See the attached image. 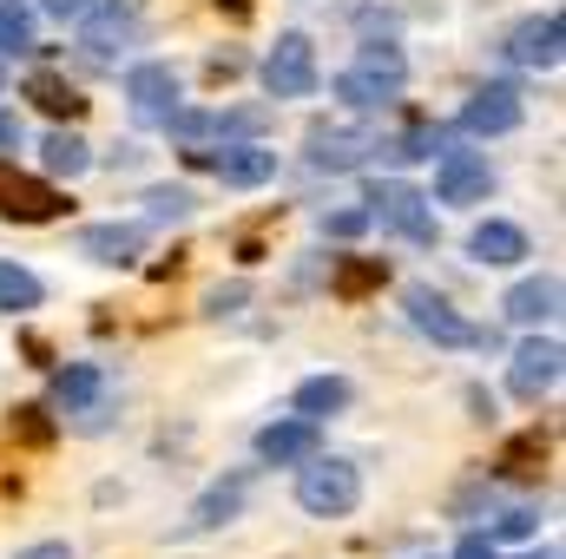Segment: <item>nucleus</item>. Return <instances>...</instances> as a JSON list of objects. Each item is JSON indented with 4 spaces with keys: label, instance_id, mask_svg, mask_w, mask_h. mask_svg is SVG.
Segmentation results:
<instances>
[{
    "label": "nucleus",
    "instance_id": "1",
    "mask_svg": "<svg viewBox=\"0 0 566 559\" xmlns=\"http://www.w3.org/2000/svg\"><path fill=\"white\" fill-rule=\"evenodd\" d=\"M356 500H363V474H356L349 461H336V454L296 461V507H303V514L343 520V514H356Z\"/></svg>",
    "mask_w": 566,
    "mask_h": 559
},
{
    "label": "nucleus",
    "instance_id": "2",
    "mask_svg": "<svg viewBox=\"0 0 566 559\" xmlns=\"http://www.w3.org/2000/svg\"><path fill=\"white\" fill-rule=\"evenodd\" d=\"M402 80H409L402 46H363L356 66L336 80V99H343L349 113H376V106H389V99L402 93Z\"/></svg>",
    "mask_w": 566,
    "mask_h": 559
},
{
    "label": "nucleus",
    "instance_id": "3",
    "mask_svg": "<svg viewBox=\"0 0 566 559\" xmlns=\"http://www.w3.org/2000/svg\"><path fill=\"white\" fill-rule=\"evenodd\" d=\"M402 309H409V323L422 329V336H434L441 349H488L494 342V329H481V323H468L448 296H434L428 283H416L409 296H402Z\"/></svg>",
    "mask_w": 566,
    "mask_h": 559
},
{
    "label": "nucleus",
    "instance_id": "4",
    "mask_svg": "<svg viewBox=\"0 0 566 559\" xmlns=\"http://www.w3.org/2000/svg\"><path fill=\"white\" fill-rule=\"evenodd\" d=\"M369 224H382V231H396L409 244H434V198L416 191V184H376Z\"/></svg>",
    "mask_w": 566,
    "mask_h": 559
},
{
    "label": "nucleus",
    "instance_id": "5",
    "mask_svg": "<svg viewBox=\"0 0 566 559\" xmlns=\"http://www.w3.org/2000/svg\"><path fill=\"white\" fill-rule=\"evenodd\" d=\"M264 93L271 99H310L316 93V46H310V33H277V46L264 53Z\"/></svg>",
    "mask_w": 566,
    "mask_h": 559
},
{
    "label": "nucleus",
    "instance_id": "6",
    "mask_svg": "<svg viewBox=\"0 0 566 559\" xmlns=\"http://www.w3.org/2000/svg\"><path fill=\"white\" fill-rule=\"evenodd\" d=\"M560 342L554 336H527L521 349H514V362H507V389L521 395V402H541V395H554L560 389Z\"/></svg>",
    "mask_w": 566,
    "mask_h": 559
},
{
    "label": "nucleus",
    "instance_id": "7",
    "mask_svg": "<svg viewBox=\"0 0 566 559\" xmlns=\"http://www.w3.org/2000/svg\"><path fill=\"white\" fill-rule=\"evenodd\" d=\"M80 20H86L80 46H86L93 66H119V53L139 40V13H133L126 0H113V7H99V13H80Z\"/></svg>",
    "mask_w": 566,
    "mask_h": 559
},
{
    "label": "nucleus",
    "instance_id": "8",
    "mask_svg": "<svg viewBox=\"0 0 566 559\" xmlns=\"http://www.w3.org/2000/svg\"><path fill=\"white\" fill-rule=\"evenodd\" d=\"M507 60L514 66H534V73H554L566 60V20L560 13H534L507 33Z\"/></svg>",
    "mask_w": 566,
    "mask_h": 559
},
{
    "label": "nucleus",
    "instance_id": "9",
    "mask_svg": "<svg viewBox=\"0 0 566 559\" xmlns=\"http://www.w3.org/2000/svg\"><path fill=\"white\" fill-rule=\"evenodd\" d=\"M126 99H133V119H139V126H165L171 106H178V73H171L165 60H139V66L126 73Z\"/></svg>",
    "mask_w": 566,
    "mask_h": 559
},
{
    "label": "nucleus",
    "instance_id": "10",
    "mask_svg": "<svg viewBox=\"0 0 566 559\" xmlns=\"http://www.w3.org/2000/svg\"><path fill=\"white\" fill-rule=\"evenodd\" d=\"M521 119H527L521 86H481V93L461 106V133H468V139H501V133H514Z\"/></svg>",
    "mask_w": 566,
    "mask_h": 559
},
{
    "label": "nucleus",
    "instance_id": "11",
    "mask_svg": "<svg viewBox=\"0 0 566 559\" xmlns=\"http://www.w3.org/2000/svg\"><path fill=\"white\" fill-rule=\"evenodd\" d=\"M488 191H494V171H488L481 151H441V165H434V198L441 204H481Z\"/></svg>",
    "mask_w": 566,
    "mask_h": 559
},
{
    "label": "nucleus",
    "instance_id": "12",
    "mask_svg": "<svg viewBox=\"0 0 566 559\" xmlns=\"http://www.w3.org/2000/svg\"><path fill=\"white\" fill-rule=\"evenodd\" d=\"M0 211H7L13 224H53V218L66 211V198H60L53 184H40V178L0 171Z\"/></svg>",
    "mask_w": 566,
    "mask_h": 559
},
{
    "label": "nucleus",
    "instance_id": "13",
    "mask_svg": "<svg viewBox=\"0 0 566 559\" xmlns=\"http://www.w3.org/2000/svg\"><path fill=\"white\" fill-rule=\"evenodd\" d=\"M205 171H218V184H231V191H258L277 178V151L271 145H224V151H211Z\"/></svg>",
    "mask_w": 566,
    "mask_h": 559
},
{
    "label": "nucleus",
    "instance_id": "14",
    "mask_svg": "<svg viewBox=\"0 0 566 559\" xmlns=\"http://www.w3.org/2000/svg\"><path fill=\"white\" fill-rule=\"evenodd\" d=\"M376 133H343V126H316L310 133V171H356L369 151H376Z\"/></svg>",
    "mask_w": 566,
    "mask_h": 559
},
{
    "label": "nucleus",
    "instance_id": "15",
    "mask_svg": "<svg viewBox=\"0 0 566 559\" xmlns=\"http://www.w3.org/2000/svg\"><path fill=\"white\" fill-rule=\"evenodd\" d=\"M251 481H258V467H238L231 481H218V487H205L185 527H191V534H211V527H224V520H238V514H244V494H251Z\"/></svg>",
    "mask_w": 566,
    "mask_h": 559
},
{
    "label": "nucleus",
    "instance_id": "16",
    "mask_svg": "<svg viewBox=\"0 0 566 559\" xmlns=\"http://www.w3.org/2000/svg\"><path fill=\"white\" fill-rule=\"evenodd\" d=\"M501 316H507V323H521V329H541V323H554V316H560V277H527V283H514V289L501 296Z\"/></svg>",
    "mask_w": 566,
    "mask_h": 559
},
{
    "label": "nucleus",
    "instance_id": "17",
    "mask_svg": "<svg viewBox=\"0 0 566 559\" xmlns=\"http://www.w3.org/2000/svg\"><path fill=\"white\" fill-rule=\"evenodd\" d=\"M468 257H474V264H494V271H507V264L534 257V244H527V231H521V224H507V218H488V224H474V238H468Z\"/></svg>",
    "mask_w": 566,
    "mask_h": 559
},
{
    "label": "nucleus",
    "instance_id": "18",
    "mask_svg": "<svg viewBox=\"0 0 566 559\" xmlns=\"http://www.w3.org/2000/svg\"><path fill=\"white\" fill-rule=\"evenodd\" d=\"M316 454V421H271L264 434H258V461L264 467H296V461H310Z\"/></svg>",
    "mask_w": 566,
    "mask_h": 559
},
{
    "label": "nucleus",
    "instance_id": "19",
    "mask_svg": "<svg viewBox=\"0 0 566 559\" xmlns=\"http://www.w3.org/2000/svg\"><path fill=\"white\" fill-rule=\"evenodd\" d=\"M80 251L93 257V264H139V251H145V224H86L80 231Z\"/></svg>",
    "mask_w": 566,
    "mask_h": 559
},
{
    "label": "nucleus",
    "instance_id": "20",
    "mask_svg": "<svg viewBox=\"0 0 566 559\" xmlns=\"http://www.w3.org/2000/svg\"><path fill=\"white\" fill-rule=\"evenodd\" d=\"M40 165H46L53 178H80V171L93 165V145L80 139V133H66V126H53V133L40 139Z\"/></svg>",
    "mask_w": 566,
    "mask_h": 559
},
{
    "label": "nucleus",
    "instance_id": "21",
    "mask_svg": "<svg viewBox=\"0 0 566 559\" xmlns=\"http://www.w3.org/2000/svg\"><path fill=\"white\" fill-rule=\"evenodd\" d=\"M343 409H349V382H343V376H310V382L296 389V415L303 421L343 415Z\"/></svg>",
    "mask_w": 566,
    "mask_h": 559
},
{
    "label": "nucleus",
    "instance_id": "22",
    "mask_svg": "<svg viewBox=\"0 0 566 559\" xmlns=\"http://www.w3.org/2000/svg\"><path fill=\"white\" fill-rule=\"evenodd\" d=\"M27 99H33L46 119H80V113H86V99H80L60 73H33V80H27Z\"/></svg>",
    "mask_w": 566,
    "mask_h": 559
},
{
    "label": "nucleus",
    "instance_id": "23",
    "mask_svg": "<svg viewBox=\"0 0 566 559\" xmlns=\"http://www.w3.org/2000/svg\"><path fill=\"white\" fill-rule=\"evenodd\" d=\"M382 283H389V264H382V257H349V264H336L329 289H336L343 303H356V296H369V289H382Z\"/></svg>",
    "mask_w": 566,
    "mask_h": 559
},
{
    "label": "nucleus",
    "instance_id": "24",
    "mask_svg": "<svg viewBox=\"0 0 566 559\" xmlns=\"http://www.w3.org/2000/svg\"><path fill=\"white\" fill-rule=\"evenodd\" d=\"M40 277L27 271V264H0V316H27V309H40Z\"/></svg>",
    "mask_w": 566,
    "mask_h": 559
},
{
    "label": "nucleus",
    "instance_id": "25",
    "mask_svg": "<svg viewBox=\"0 0 566 559\" xmlns=\"http://www.w3.org/2000/svg\"><path fill=\"white\" fill-rule=\"evenodd\" d=\"M93 395H99V369H93V362H66V369L53 376V402H60L66 415H73V409H86Z\"/></svg>",
    "mask_w": 566,
    "mask_h": 559
},
{
    "label": "nucleus",
    "instance_id": "26",
    "mask_svg": "<svg viewBox=\"0 0 566 559\" xmlns=\"http://www.w3.org/2000/svg\"><path fill=\"white\" fill-rule=\"evenodd\" d=\"M191 204H198V198H191L185 184H151V191H145V218H151V224H185Z\"/></svg>",
    "mask_w": 566,
    "mask_h": 559
},
{
    "label": "nucleus",
    "instance_id": "27",
    "mask_svg": "<svg viewBox=\"0 0 566 559\" xmlns=\"http://www.w3.org/2000/svg\"><path fill=\"white\" fill-rule=\"evenodd\" d=\"M534 534H541V514L534 507H501L488 520V540H534Z\"/></svg>",
    "mask_w": 566,
    "mask_h": 559
},
{
    "label": "nucleus",
    "instance_id": "28",
    "mask_svg": "<svg viewBox=\"0 0 566 559\" xmlns=\"http://www.w3.org/2000/svg\"><path fill=\"white\" fill-rule=\"evenodd\" d=\"M0 46H13V53L33 46V13L20 0H0Z\"/></svg>",
    "mask_w": 566,
    "mask_h": 559
},
{
    "label": "nucleus",
    "instance_id": "29",
    "mask_svg": "<svg viewBox=\"0 0 566 559\" xmlns=\"http://www.w3.org/2000/svg\"><path fill=\"white\" fill-rule=\"evenodd\" d=\"M541 461H547V441H541V434H521V441L501 454V467H507V474H534Z\"/></svg>",
    "mask_w": 566,
    "mask_h": 559
},
{
    "label": "nucleus",
    "instance_id": "30",
    "mask_svg": "<svg viewBox=\"0 0 566 559\" xmlns=\"http://www.w3.org/2000/svg\"><path fill=\"white\" fill-rule=\"evenodd\" d=\"M271 113L264 106H238V113H211V133H258Z\"/></svg>",
    "mask_w": 566,
    "mask_h": 559
},
{
    "label": "nucleus",
    "instance_id": "31",
    "mask_svg": "<svg viewBox=\"0 0 566 559\" xmlns=\"http://www.w3.org/2000/svg\"><path fill=\"white\" fill-rule=\"evenodd\" d=\"M323 231H329V238H363V231H369V211H329Z\"/></svg>",
    "mask_w": 566,
    "mask_h": 559
},
{
    "label": "nucleus",
    "instance_id": "32",
    "mask_svg": "<svg viewBox=\"0 0 566 559\" xmlns=\"http://www.w3.org/2000/svg\"><path fill=\"white\" fill-rule=\"evenodd\" d=\"M20 139H27V133H20V113H7V106H0V158H13Z\"/></svg>",
    "mask_w": 566,
    "mask_h": 559
},
{
    "label": "nucleus",
    "instance_id": "33",
    "mask_svg": "<svg viewBox=\"0 0 566 559\" xmlns=\"http://www.w3.org/2000/svg\"><path fill=\"white\" fill-rule=\"evenodd\" d=\"M13 428H20V441H46V434H53V428H46V409H20Z\"/></svg>",
    "mask_w": 566,
    "mask_h": 559
},
{
    "label": "nucleus",
    "instance_id": "34",
    "mask_svg": "<svg viewBox=\"0 0 566 559\" xmlns=\"http://www.w3.org/2000/svg\"><path fill=\"white\" fill-rule=\"evenodd\" d=\"M244 296H251V289H244V283H231V289H211V296H205V309H211V316H224V309H238Z\"/></svg>",
    "mask_w": 566,
    "mask_h": 559
},
{
    "label": "nucleus",
    "instance_id": "35",
    "mask_svg": "<svg viewBox=\"0 0 566 559\" xmlns=\"http://www.w3.org/2000/svg\"><path fill=\"white\" fill-rule=\"evenodd\" d=\"M40 7H46L53 20H80V13H93L99 0H40Z\"/></svg>",
    "mask_w": 566,
    "mask_h": 559
},
{
    "label": "nucleus",
    "instance_id": "36",
    "mask_svg": "<svg viewBox=\"0 0 566 559\" xmlns=\"http://www.w3.org/2000/svg\"><path fill=\"white\" fill-rule=\"evenodd\" d=\"M454 559H494V540H488V534H468V540L454 547Z\"/></svg>",
    "mask_w": 566,
    "mask_h": 559
},
{
    "label": "nucleus",
    "instance_id": "37",
    "mask_svg": "<svg viewBox=\"0 0 566 559\" xmlns=\"http://www.w3.org/2000/svg\"><path fill=\"white\" fill-rule=\"evenodd\" d=\"M20 559H66V547H27Z\"/></svg>",
    "mask_w": 566,
    "mask_h": 559
},
{
    "label": "nucleus",
    "instance_id": "38",
    "mask_svg": "<svg viewBox=\"0 0 566 559\" xmlns=\"http://www.w3.org/2000/svg\"><path fill=\"white\" fill-rule=\"evenodd\" d=\"M0 86H7V66H0Z\"/></svg>",
    "mask_w": 566,
    "mask_h": 559
},
{
    "label": "nucleus",
    "instance_id": "39",
    "mask_svg": "<svg viewBox=\"0 0 566 559\" xmlns=\"http://www.w3.org/2000/svg\"><path fill=\"white\" fill-rule=\"evenodd\" d=\"M541 559H560V553H541Z\"/></svg>",
    "mask_w": 566,
    "mask_h": 559
}]
</instances>
